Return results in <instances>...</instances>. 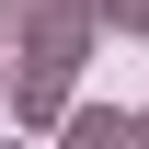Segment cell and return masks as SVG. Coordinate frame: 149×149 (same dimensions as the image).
I'll return each instance as SVG.
<instances>
[{"mask_svg":"<svg viewBox=\"0 0 149 149\" xmlns=\"http://www.w3.org/2000/svg\"><path fill=\"white\" fill-rule=\"evenodd\" d=\"M115 12H149V0H115Z\"/></svg>","mask_w":149,"mask_h":149,"instance_id":"obj_1","label":"cell"}]
</instances>
